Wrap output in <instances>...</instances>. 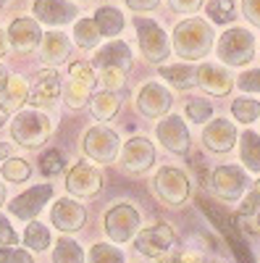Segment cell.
<instances>
[{
  "label": "cell",
  "instance_id": "cell-32",
  "mask_svg": "<svg viewBox=\"0 0 260 263\" xmlns=\"http://www.w3.org/2000/svg\"><path fill=\"white\" fill-rule=\"evenodd\" d=\"M24 245L29 248V250H37V253H42V250H48V245H50V232H48V227H42V224H29L27 227V232H24Z\"/></svg>",
  "mask_w": 260,
  "mask_h": 263
},
{
  "label": "cell",
  "instance_id": "cell-40",
  "mask_svg": "<svg viewBox=\"0 0 260 263\" xmlns=\"http://www.w3.org/2000/svg\"><path fill=\"white\" fill-rule=\"evenodd\" d=\"M0 263H34L27 250H16V248H0Z\"/></svg>",
  "mask_w": 260,
  "mask_h": 263
},
{
  "label": "cell",
  "instance_id": "cell-46",
  "mask_svg": "<svg viewBox=\"0 0 260 263\" xmlns=\"http://www.w3.org/2000/svg\"><path fill=\"white\" fill-rule=\"evenodd\" d=\"M8 156H11V147H8L6 142H0V161H6Z\"/></svg>",
  "mask_w": 260,
  "mask_h": 263
},
{
  "label": "cell",
  "instance_id": "cell-13",
  "mask_svg": "<svg viewBox=\"0 0 260 263\" xmlns=\"http://www.w3.org/2000/svg\"><path fill=\"white\" fill-rule=\"evenodd\" d=\"M53 197V184H37L27 192H21L18 197H13V200L8 203V211L21 218V221H34L37 213L45 208V203Z\"/></svg>",
  "mask_w": 260,
  "mask_h": 263
},
{
  "label": "cell",
  "instance_id": "cell-35",
  "mask_svg": "<svg viewBox=\"0 0 260 263\" xmlns=\"http://www.w3.org/2000/svg\"><path fill=\"white\" fill-rule=\"evenodd\" d=\"M208 16L215 24H229L234 21V0H210L208 3Z\"/></svg>",
  "mask_w": 260,
  "mask_h": 263
},
{
  "label": "cell",
  "instance_id": "cell-29",
  "mask_svg": "<svg viewBox=\"0 0 260 263\" xmlns=\"http://www.w3.org/2000/svg\"><path fill=\"white\" fill-rule=\"evenodd\" d=\"M161 77L179 90H189L197 84V69H192V66H163Z\"/></svg>",
  "mask_w": 260,
  "mask_h": 263
},
{
  "label": "cell",
  "instance_id": "cell-43",
  "mask_svg": "<svg viewBox=\"0 0 260 263\" xmlns=\"http://www.w3.org/2000/svg\"><path fill=\"white\" fill-rule=\"evenodd\" d=\"M242 11L255 27H260V0H242Z\"/></svg>",
  "mask_w": 260,
  "mask_h": 263
},
{
  "label": "cell",
  "instance_id": "cell-1",
  "mask_svg": "<svg viewBox=\"0 0 260 263\" xmlns=\"http://www.w3.org/2000/svg\"><path fill=\"white\" fill-rule=\"evenodd\" d=\"M213 48V27L203 18H187L173 29V50L187 61L205 58Z\"/></svg>",
  "mask_w": 260,
  "mask_h": 263
},
{
  "label": "cell",
  "instance_id": "cell-18",
  "mask_svg": "<svg viewBox=\"0 0 260 263\" xmlns=\"http://www.w3.org/2000/svg\"><path fill=\"white\" fill-rule=\"evenodd\" d=\"M50 221H53L55 229H61V232H76V229H82L84 221H87V211H84L82 203L71 200V197H61V200L53 203Z\"/></svg>",
  "mask_w": 260,
  "mask_h": 263
},
{
  "label": "cell",
  "instance_id": "cell-44",
  "mask_svg": "<svg viewBox=\"0 0 260 263\" xmlns=\"http://www.w3.org/2000/svg\"><path fill=\"white\" fill-rule=\"evenodd\" d=\"M168 3H171L173 11H179V13H194L203 6V0H168Z\"/></svg>",
  "mask_w": 260,
  "mask_h": 263
},
{
  "label": "cell",
  "instance_id": "cell-48",
  "mask_svg": "<svg viewBox=\"0 0 260 263\" xmlns=\"http://www.w3.org/2000/svg\"><path fill=\"white\" fill-rule=\"evenodd\" d=\"M6 203V187H3V182H0V205Z\"/></svg>",
  "mask_w": 260,
  "mask_h": 263
},
{
  "label": "cell",
  "instance_id": "cell-22",
  "mask_svg": "<svg viewBox=\"0 0 260 263\" xmlns=\"http://www.w3.org/2000/svg\"><path fill=\"white\" fill-rule=\"evenodd\" d=\"M197 84L210 95H229L231 87H234V79L229 77L226 69H221V66L203 63L197 69Z\"/></svg>",
  "mask_w": 260,
  "mask_h": 263
},
{
  "label": "cell",
  "instance_id": "cell-14",
  "mask_svg": "<svg viewBox=\"0 0 260 263\" xmlns=\"http://www.w3.org/2000/svg\"><path fill=\"white\" fill-rule=\"evenodd\" d=\"M155 163V147L145 137H132L121 147V166L132 174H142Z\"/></svg>",
  "mask_w": 260,
  "mask_h": 263
},
{
  "label": "cell",
  "instance_id": "cell-25",
  "mask_svg": "<svg viewBox=\"0 0 260 263\" xmlns=\"http://www.w3.org/2000/svg\"><path fill=\"white\" fill-rule=\"evenodd\" d=\"M71 53V45H69V40L66 34H58V32H48L45 37H42V50H39V61L45 63V66H58L69 58Z\"/></svg>",
  "mask_w": 260,
  "mask_h": 263
},
{
  "label": "cell",
  "instance_id": "cell-27",
  "mask_svg": "<svg viewBox=\"0 0 260 263\" xmlns=\"http://www.w3.org/2000/svg\"><path fill=\"white\" fill-rule=\"evenodd\" d=\"M239 156L247 171L260 174V135L255 132H245L239 137Z\"/></svg>",
  "mask_w": 260,
  "mask_h": 263
},
{
  "label": "cell",
  "instance_id": "cell-8",
  "mask_svg": "<svg viewBox=\"0 0 260 263\" xmlns=\"http://www.w3.org/2000/svg\"><path fill=\"white\" fill-rule=\"evenodd\" d=\"M84 153L97 163H113L118 158V147H121V137L113 129L108 126H92L87 129L84 142H82Z\"/></svg>",
  "mask_w": 260,
  "mask_h": 263
},
{
  "label": "cell",
  "instance_id": "cell-9",
  "mask_svg": "<svg viewBox=\"0 0 260 263\" xmlns=\"http://www.w3.org/2000/svg\"><path fill=\"white\" fill-rule=\"evenodd\" d=\"M173 239H176L173 237V229L161 221V224H153V227L134 234V250L147 255V258H163L171 253Z\"/></svg>",
  "mask_w": 260,
  "mask_h": 263
},
{
  "label": "cell",
  "instance_id": "cell-12",
  "mask_svg": "<svg viewBox=\"0 0 260 263\" xmlns=\"http://www.w3.org/2000/svg\"><path fill=\"white\" fill-rule=\"evenodd\" d=\"M66 187L76 197H95L103 190V171L95 163L79 161L66 177Z\"/></svg>",
  "mask_w": 260,
  "mask_h": 263
},
{
  "label": "cell",
  "instance_id": "cell-38",
  "mask_svg": "<svg viewBox=\"0 0 260 263\" xmlns=\"http://www.w3.org/2000/svg\"><path fill=\"white\" fill-rule=\"evenodd\" d=\"M63 156H61V150H48L45 156L39 158V171L45 174V177H58V174L63 171Z\"/></svg>",
  "mask_w": 260,
  "mask_h": 263
},
{
  "label": "cell",
  "instance_id": "cell-21",
  "mask_svg": "<svg viewBox=\"0 0 260 263\" xmlns=\"http://www.w3.org/2000/svg\"><path fill=\"white\" fill-rule=\"evenodd\" d=\"M8 40L16 53H32L42 42V32L34 18H16L8 29Z\"/></svg>",
  "mask_w": 260,
  "mask_h": 263
},
{
  "label": "cell",
  "instance_id": "cell-47",
  "mask_svg": "<svg viewBox=\"0 0 260 263\" xmlns=\"http://www.w3.org/2000/svg\"><path fill=\"white\" fill-rule=\"evenodd\" d=\"M6 48H8V45H6V32L0 29V55H6Z\"/></svg>",
  "mask_w": 260,
  "mask_h": 263
},
{
  "label": "cell",
  "instance_id": "cell-42",
  "mask_svg": "<svg viewBox=\"0 0 260 263\" xmlns=\"http://www.w3.org/2000/svg\"><path fill=\"white\" fill-rule=\"evenodd\" d=\"M18 242V237H16V232H13V227L6 221L3 216H0V245H6V248H11V245H16Z\"/></svg>",
  "mask_w": 260,
  "mask_h": 263
},
{
  "label": "cell",
  "instance_id": "cell-45",
  "mask_svg": "<svg viewBox=\"0 0 260 263\" xmlns=\"http://www.w3.org/2000/svg\"><path fill=\"white\" fill-rule=\"evenodd\" d=\"M158 3L161 0H126V6L134 8V11H153Z\"/></svg>",
  "mask_w": 260,
  "mask_h": 263
},
{
  "label": "cell",
  "instance_id": "cell-17",
  "mask_svg": "<svg viewBox=\"0 0 260 263\" xmlns=\"http://www.w3.org/2000/svg\"><path fill=\"white\" fill-rule=\"evenodd\" d=\"M155 135L161 140V145L176 156H184L189 150V132L182 121V116H166L161 119V124L155 126Z\"/></svg>",
  "mask_w": 260,
  "mask_h": 263
},
{
  "label": "cell",
  "instance_id": "cell-41",
  "mask_svg": "<svg viewBox=\"0 0 260 263\" xmlns=\"http://www.w3.org/2000/svg\"><path fill=\"white\" fill-rule=\"evenodd\" d=\"M236 84H239V90H245V92H260V69L242 74Z\"/></svg>",
  "mask_w": 260,
  "mask_h": 263
},
{
  "label": "cell",
  "instance_id": "cell-30",
  "mask_svg": "<svg viewBox=\"0 0 260 263\" xmlns=\"http://www.w3.org/2000/svg\"><path fill=\"white\" fill-rule=\"evenodd\" d=\"M100 29H97V24H95V18H79L76 21V27H74V42L79 48H95L97 42H100Z\"/></svg>",
  "mask_w": 260,
  "mask_h": 263
},
{
  "label": "cell",
  "instance_id": "cell-24",
  "mask_svg": "<svg viewBox=\"0 0 260 263\" xmlns=\"http://www.w3.org/2000/svg\"><path fill=\"white\" fill-rule=\"evenodd\" d=\"M27 98H29V90L21 77H6V82L0 84V111L13 114L27 103Z\"/></svg>",
  "mask_w": 260,
  "mask_h": 263
},
{
  "label": "cell",
  "instance_id": "cell-4",
  "mask_svg": "<svg viewBox=\"0 0 260 263\" xmlns=\"http://www.w3.org/2000/svg\"><path fill=\"white\" fill-rule=\"evenodd\" d=\"M134 29H137V40H139V50L145 53L147 61L161 63L171 55V45H168V37L163 32V27L153 18H145L137 16L134 18Z\"/></svg>",
  "mask_w": 260,
  "mask_h": 263
},
{
  "label": "cell",
  "instance_id": "cell-10",
  "mask_svg": "<svg viewBox=\"0 0 260 263\" xmlns=\"http://www.w3.org/2000/svg\"><path fill=\"white\" fill-rule=\"evenodd\" d=\"M247 184H250V179H247L245 168H239V166H221L213 174V192L218 195L224 203L242 200L245 192H247Z\"/></svg>",
  "mask_w": 260,
  "mask_h": 263
},
{
  "label": "cell",
  "instance_id": "cell-5",
  "mask_svg": "<svg viewBox=\"0 0 260 263\" xmlns=\"http://www.w3.org/2000/svg\"><path fill=\"white\" fill-rule=\"evenodd\" d=\"M218 58L229 66H245L255 58V37L247 29L234 27L218 40Z\"/></svg>",
  "mask_w": 260,
  "mask_h": 263
},
{
  "label": "cell",
  "instance_id": "cell-28",
  "mask_svg": "<svg viewBox=\"0 0 260 263\" xmlns=\"http://www.w3.org/2000/svg\"><path fill=\"white\" fill-rule=\"evenodd\" d=\"M95 24L100 29L103 37H116L121 29H124V16L118 8H111V6H103L95 11Z\"/></svg>",
  "mask_w": 260,
  "mask_h": 263
},
{
  "label": "cell",
  "instance_id": "cell-52",
  "mask_svg": "<svg viewBox=\"0 0 260 263\" xmlns=\"http://www.w3.org/2000/svg\"><path fill=\"white\" fill-rule=\"evenodd\" d=\"M6 3H8V0H0V6H6Z\"/></svg>",
  "mask_w": 260,
  "mask_h": 263
},
{
  "label": "cell",
  "instance_id": "cell-31",
  "mask_svg": "<svg viewBox=\"0 0 260 263\" xmlns=\"http://www.w3.org/2000/svg\"><path fill=\"white\" fill-rule=\"evenodd\" d=\"M53 263H84V250L69 237H61L55 242Z\"/></svg>",
  "mask_w": 260,
  "mask_h": 263
},
{
  "label": "cell",
  "instance_id": "cell-20",
  "mask_svg": "<svg viewBox=\"0 0 260 263\" xmlns=\"http://www.w3.org/2000/svg\"><path fill=\"white\" fill-rule=\"evenodd\" d=\"M76 6L66 3V0H34V16L42 21V24L50 27H63L69 21L76 18Z\"/></svg>",
  "mask_w": 260,
  "mask_h": 263
},
{
  "label": "cell",
  "instance_id": "cell-15",
  "mask_svg": "<svg viewBox=\"0 0 260 263\" xmlns=\"http://www.w3.org/2000/svg\"><path fill=\"white\" fill-rule=\"evenodd\" d=\"M171 103H173V98H171V92L166 90L163 84L147 82L139 90V95H137V111L145 119H161L171 108Z\"/></svg>",
  "mask_w": 260,
  "mask_h": 263
},
{
  "label": "cell",
  "instance_id": "cell-19",
  "mask_svg": "<svg viewBox=\"0 0 260 263\" xmlns=\"http://www.w3.org/2000/svg\"><path fill=\"white\" fill-rule=\"evenodd\" d=\"M203 142L213 153H229L236 142V129L226 119H210L203 132Z\"/></svg>",
  "mask_w": 260,
  "mask_h": 263
},
{
  "label": "cell",
  "instance_id": "cell-3",
  "mask_svg": "<svg viewBox=\"0 0 260 263\" xmlns=\"http://www.w3.org/2000/svg\"><path fill=\"white\" fill-rule=\"evenodd\" d=\"M53 132V121L42 114V111H18L11 121V137L21 145V147H39L50 137Z\"/></svg>",
  "mask_w": 260,
  "mask_h": 263
},
{
  "label": "cell",
  "instance_id": "cell-2",
  "mask_svg": "<svg viewBox=\"0 0 260 263\" xmlns=\"http://www.w3.org/2000/svg\"><path fill=\"white\" fill-rule=\"evenodd\" d=\"M197 205H200V211L208 216V221L226 237V242H229L231 253L236 255V260H239V263H255V260H252V253H250V248H247V242H245V237L236 232V227H234V218H231L218 203L208 200V197H203V195L197 197Z\"/></svg>",
  "mask_w": 260,
  "mask_h": 263
},
{
  "label": "cell",
  "instance_id": "cell-37",
  "mask_svg": "<svg viewBox=\"0 0 260 263\" xmlns=\"http://www.w3.org/2000/svg\"><path fill=\"white\" fill-rule=\"evenodd\" d=\"M29 174H32V166L24 158H8L3 163V177L8 182H27Z\"/></svg>",
  "mask_w": 260,
  "mask_h": 263
},
{
  "label": "cell",
  "instance_id": "cell-23",
  "mask_svg": "<svg viewBox=\"0 0 260 263\" xmlns=\"http://www.w3.org/2000/svg\"><path fill=\"white\" fill-rule=\"evenodd\" d=\"M95 66L97 69H121L129 71L132 69V50H129L126 42H111L97 50L95 55Z\"/></svg>",
  "mask_w": 260,
  "mask_h": 263
},
{
  "label": "cell",
  "instance_id": "cell-53",
  "mask_svg": "<svg viewBox=\"0 0 260 263\" xmlns=\"http://www.w3.org/2000/svg\"><path fill=\"white\" fill-rule=\"evenodd\" d=\"M0 124H3V116H0Z\"/></svg>",
  "mask_w": 260,
  "mask_h": 263
},
{
  "label": "cell",
  "instance_id": "cell-6",
  "mask_svg": "<svg viewBox=\"0 0 260 263\" xmlns=\"http://www.w3.org/2000/svg\"><path fill=\"white\" fill-rule=\"evenodd\" d=\"M153 190H155V195L161 197L166 205L176 208V205H182L189 197V179H187L184 171L163 166L153 177Z\"/></svg>",
  "mask_w": 260,
  "mask_h": 263
},
{
  "label": "cell",
  "instance_id": "cell-51",
  "mask_svg": "<svg viewBox=\"0 0 260 263\" xmlns=\"http://www.w3.org/2000/svg\"><path fill=\"white\" fill-rule=\"evenodd\" d=\"M257 229H260V213H257Z\"/></svg>",
  "mask_w": 260,
  "mask_h": 263
},
{
  "label": "cell",
  "instance_id": "cell-49",
  "mask_svg": "<svg viewBox=\"0 0 260 263\" xmlns=\"http://www.w3.org/2000/svg\"><path fill=\"white\" fill-rule=\"evenodd\" d=\"M3 82H6V69L0 66V84H3Z\"/></svg>",
  "mask_w": 260,
  "mask_h": 263
},
{
  "label": "cell",
  "instance_id": "cell-11",
  "mask_svg": "<svg viewBox=\"0 0 260 263\" xmlns=\"http://www.w3.org/2000/svg\"><path fill=\"white\" fill-rule=\"evenodd\" d=\"M71 82L66 84V105L69 108H84L92 100V87H95V71L90 63H71Z\"/></svg>",
  "mask_w": 260,
  "mask_h": 263
},
{
  "label": "cell",
  "instance_id": "cell-39",
  "mask_svg": "<svg viewBox=\"0 0 260 263\" xmlns=\"http://www.w3.org/2000/svg\"><path fill=\"white\" fill-rule=\"evenodd\" d=\"M124 74L121 69H100V84H103V90H113L118 92L121 87H124Z\"/></svg>",
  "mask_w": 260,
  "mask_h": 263
},
{
  "label": "cell",
  "instance_id": "cell-50",
  "mask_svg": "<svg viewBox=\"0 0 260 263\" xmlns=\"http://www.w3.org/2000/svg\"><path fill=\"white\" fill-rule=\"evenodd\" d=\"M255 192H257V195H260V179H257V182H255Z\"/></svg>",
  "mask_w": 260,
  "mask_h": 263
},
{
  "label": "cell",
  "instance_id": "cell-34",
  "mask_svg": "<svg viewBox=\"0 0 260 263\" xmlns=\"http://www.w3.org/2000/svg\"><path fill=\"white\" fill-rule=\"evenodd\" d=\"M90 263H124V253L116 245L97 242L90 248Z\"/></svg>",
  "mask_w": 260,
  "mask_h": 263
},
{
  "label": "cell",
  "instance_id": "cell-36",
  "mask_svg": "<svg viewBox=\"0 0 260 263\" xmlns=\"http://www.w3.org/2000/svg\"><path fill=\"white\" fill-rule=\"evenodd\" d=\"M187 119L194 121V124H208L213 119V105L203 98H194V100H187Z\"/></svg>",
  "mask_w": 260,
  "mask_h": 263
},
{
  "label": "cell",
  "instance_id": "cell-33",
  "mask_svg": "<svg viewBox=\"0 0 260 263\" xmlns=\"http://www.w3.org/2000/svg\"><path fill=\"white\" fill-rule=\"evenodd\" d=\"M231 114L239 124H252L257 116H260V103L257 100H250V98H239L231 103Z\"/></svg>",
  "mask_w": 260,
  "mask_h": 263
},
{
  "label": "cell",
  "instance_id": "cell-26",
  "mask_svg": "<svg viewBox=\"0 0 260 263\" xmlns=\"http://www.w3.org/2000/svg\"><path fill=\"white\" fill-rule=\"evenodd\" d=\"M90 105H92V114H95L97 121H111V119L118 114L121 98H118V92H113V90H103V92L92 95Z\"/></svg>",
  "mask_w": 260,
  "mask_h": 263
},
{
  "label": "cell",
  "instance_id": "cell-7",
  "mask_svg": "<svg viewBox=\"0 0 260 263\" xmlns=\"http://www.w3.org/2000/svg\"><path fill=\"white\" fill-rule=\"evenodd\" d=\"M139 211L129 203H118L105 213V234L113 242H129L137 232H139Z\"/></svg>",
  "mask_w": 260,
  "mask_h": 263
},
{
  "label": "cell",
  "instance_id": "cell-16",
  "mask_svg": "<svg viewBox=\"0 0 260 263\" xmlns=\"http://www.w3.org/2000/svg\"><path fill=\"white\" fill-rule=\"evenodd\" d=\"M58 95H61V77L55 69H45L34 77L27 103L32 108H50V105H55Z\"/></svg>",
  "mask_w": 260,
  "mask_h": 263
}]
</instances>
